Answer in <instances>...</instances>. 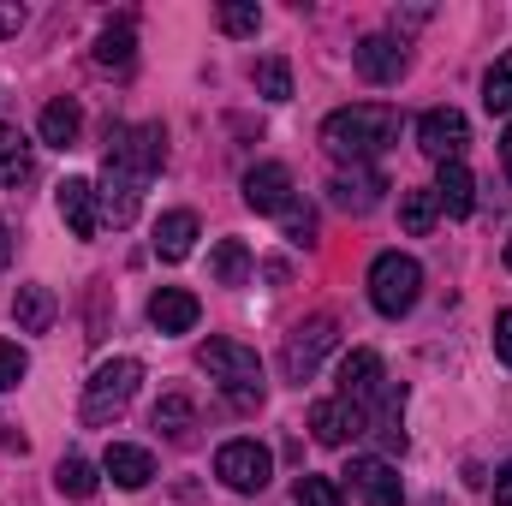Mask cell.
I'll use <instances>...</instances> for the list:
<instances>
[{"label":"cell","mask_w":512,"mask_h":506,"mask_svg":"<svg viewBox=\"0 0 512 506\" xmlns=\"http://www.w3.org/2000/svg\"><path fill=\"white\" fill-rule=\"evenodd\" d=\"M24 30V6L12 0V6H0V36H18Z\"/></svg>","instance_id":"e575fe53"},{"label":"cell","mask_w":512,"mask_h":506,"mask_svg":"<svg viewBox=\"0 0 512 506\" xmlns=\"http://www.w3.org/2000/svg\"><path fill=\"white\" fill-rule=\"evenodd\" d=\"M334 340H340V322L334 316H310V322H298L292 334H286V352H280V370H286V381H304L322 370V358L334 352Z\"/></svg>","instance_id":"5b68a950"},{"label":"cell","mask_w":512,"mask_h":506,"mask_svg":"<svg viewBox=\"0 0 512 506\" xmlns=\"http://www.w3.org/2000/svg\"><path fill=\"white\" fill-rule=\"evenodd\" d=\"M155 429H161L167 441H191V429H197V405H191L185 393H167V399L155 405Z\"/></svg>","instance_id":"d4e9b609"},{"label":"cell","mask_w":512,"mask_h":506,"mask_svg":"<svg viewBox=\"0 0 512 506\" xmlns=\"http://www.w3.org/2000/svg\"><path fill=\"white\" fill-rule=\"evenodd\" d=\"M131 60H137V24H131V18H114V24H108V30L96 36V66H102V72H120V78H126Z\"/></svg>","instance_id":"d6986e66"},{"label":"cell","mask_w":512,"mask_h":506,"mask_svg":"<svg viewBox=\"0 0 512 506\" xmlns=\"http://www.w3.org/2000/svg\"><path fill=\"white\" fill-rule=\"evenodd\" d=\"M310 435H316L322 447H346L352 435H364V411H358V405H346V399L334 393V399L310 405Z\"/></svg>","instance_id":"5bb4252c"},{"label":"cell","mask_w":512,"mask_h":506,"mask_svg":"<svg viewBox=\"0 0 512 506\" xmlns=\"http://www.w3.org/2000/svg\"><path fill=\"white\" fill-rule=\"evenodd\" d=\"M245 203H251L256 215H286V203H292V173H286L280 161H256L251 173H245Z\"/></svg>","instance_id":"7c38bea8"},{"label":"cell","mask_w":512,"mask_h":506,"mask_svg":"<svg viewBox=\"0 0 512 506\" xmlns=\"http://www.w3.org/2000/svg\"><path fill=\"white\" fill-rule=\"evenodd\" d=\"M387 179L376 167H340L334 179H328V203L334 209H346V215H370L376 203H382Z\"/></svg>","instance_id":"9c48e42d"},{"label":"cell","mask_w":512,"mask_h":506,"mask_svg":"<svg viewBox=\"0 0 512 506\" xmlns=\"http://www.w3.org/2000/svg\"><path fill=\"white\" fill-rule=\"evenodd\" d=\"M435 203H441L453 221H465V215L477 209V179H471L465 161H447V167L435 173Z\"/></svg>","instance_id":"e0dca14e"},{"label":"cell","mask_w":512,"mask_h":506,"mask_svg":"<svg viewBox=\"0 0 512 506\" xmlns=\"http://www.w3.org/2000/svg\"><path fill=\"white\" fill-rule=\"evenodd\" d=\"M102 471L120 483V489H143L149 477H155V459H149V447H131V441H114L108 453H102Z\"/></svg>","instance_id":"ac0fdd59"},{"label":"cell","mask_w":512,"mask_h":506,"mask_svg":"<svg viewBox=\"0 0 512 506\" xmlns=\"http://www.w3.org/2000/svg\"><path fill=\"white\" fill-rule=\"evenodd\" d=\"M495 506H512V459L495 471Z\"/></svg>","instance_id":"d590c367"},{"label":"cell","mask_w":512,"mask_h":506,"mask_svg":"<svg viewBox=\"0 0 512 506\" xmlns=\"http://www.w3.org/2000/svg\"><path fill=\"white\" fill-rule=\"evenodd\" d=\"M298 506H346L334 477H298Z\"/></svg>","instance_id":"4dcf8cb0"},{"label":"cell","mask_w":512,"mask_h":506,"mask_svg":"<svg viewBox=\"0 0 512 506\" xmlns=\"http://www.w3.org/2000/svg\"><path fill=\"white\" fill-rule=\"evenodd\" d=\"M322 143H328L334 161L370 167L382 149L399 143V108H387V102H352V108H340V114L322 120Z\"/></svg>","instance_id":"6da1fadb"},{"label":"cell","mask_w":512,"mask_h":506,"mask_svg":"<svg viewBox=\"0 0 512 506\" xmlns=\"http://www.w3.org/2000/svg\"><path fill=\"white\" fill-rule=\"evenodd\" d=\"M60 221L72 227V239H96L102 233V197L90 179H66L60 185Z\"/></svg>","instance_id":"4fadbf2b"},{"label":"cell","mask_w":512,"mask_h":506,"mask_svg":"<svg viewBox=\"0 0 512 506\" xmlns=\"http://www.w3.org/2000/svg\"><path fill=\"white\" fill-rule=\"evenodd\" d=\"M340 477H346V489H352L364 506H399V501H405V483H399V471H393L387 459H376V453H358V459H352Z\"/></svg>","instance_id":"ba28073f"},{"label":"cell","mask_w":512,"mask_h":506,"mask_svg":"<svg viewBox=\"0 0 512 506\" xmlns=\"http://www.w3.org/2000/svg\"><path fill=\"white\" fill-rule=\"evenodd\" d=\"M24 370H30L24 346H18V340H0V393H12V387L24 381Z\"/></svg>","instance_id":"1f68e13d"},{"label":"cell","mask_w":512,"mask_h":506,"mask_svg":"<svg viewBox=\"0 0 512 506\" xmlns=\"http://www.w3.org/2000/svg\"><path fill=\"white\" fill-rule=\"evenodd\" d=\"M256 90H262L268 102H286V96H292V66H286L280 54H268V60L256 66Z\"/></svg>","instance_id":"f1b7e54d"},{"label":"cell","mask_w":512,"mask_h":506,"mask_svg":"<svg viewBox=\"0 0 512 506\" xmlns=\"http://www.w3.org/2000/svg\"><path fill=\"white\" fill-rule=\"evenodd\" d=\"M0 268H6V227H0Z\"/></svg>","instance_id":"74e56055"},{"label":"cell","mask_w":512,"mask_h":506,"mask_svg":"<svg viewBox=\"0 0 512 506\" xmlns=\"http://www.w3.org/2000/svg\"><path fill=\"white\" fill-rule=\"evenodd\" d=\"M256 24H262L256 0H227V6H221V30H227V36H256Z\"/></svg>","instance_id":"f546056e"},{"label":"cell","mask_w":512,"mask_h":506,"mask_svg":"<svg viewBox=\"0 0 512 506\" xmlns=\"http://www.w3.org/2000/svg\"><path fill=\"white\" fill-rule=\"evenodd\" d=\"M507 268H512V239H507Z\"/></svg>","instance_id":"f35d334b"},{"label":"cell","mask_w":512,"mask_h":506,"mask_svg":"<svg viewBox=\"0 0 512 506\" xmlns=\"http://www.w3.org/2000/svg\"><path fill=\"white\" fill-rule=\"evenodd\" d=\"M465 143H471V126H465V114L459 108H429L423 120H417V149L429 155V161H465Z\"/></svg>","instance_id":"52a82bcc"},{"label":"cell","mask_w":512,"mask_h":506,"mask_svg":"<svg viewBox=\"0 0 512 506\" xmlns=\"http://www.w3.org/2000/svg\"><path fill=\"white\" fill-rule=\"evenodd\" d=\"M399 221H405V233H411V239H423V233H435V221H441V203H435V185H429V191H405V197H399Z\"/></svg>","instance_id":"cb8c5ba5"},{"label":"cell","mask_w":512,"mask_h":506,"mask_svg":"<svg viewBox=\"0 0 512 506\" xmlns=\"http://www.w3.org/2000/svg\"><path fill=\"white\" fill-rule=\"evenodd\" d=\"M137 381H143V364L137 358H108L90 376V387H84V423L90 429H108L131 399H137Z\"/></svg>","instance_id":"3957f363"},{"label":"cell","mask_w":512,"mask_h":506,"mask_svg":"<svg viewBox=\"0 0 512 506\" xmlns=\"http://www.w3.org/2000/svg\"><path fill=\"white\" fill-rule=\"evenodd\" d=\"M78 131H84L78 102H48V108H42V143H48V149H72Z\"/></svg>","instance_id":"7402d4cb"},{"label":"cell","mask_w":512,"mask_h":506,"mask_svg":"<svg viewBox=\"0 0 512 506\" xmlns=\"http://www.w3.org/2000/svg\"><path fill=\"white\" fill-rule=\"evenodd\" d=\"M483 108L489 114H512V48L489 66V78H483Z\"/></svg>","instance_id":"83f0119b"},{"label":"cell","mask_w":512,"mask_h":506,"mask_svg":"<svg viewBox=\"0 0 512 506\" xmlns=\"http://www.w3.org/2000/svg\"><path fill=\"white\" fill-rule=\"evenodd\" d=\"M96 483H102V477H96V465H90V459H60V471H54V489H60V495H72V501H90V495H96Z\"/></svg>","instance_id":"4316f807"},{"label":"cell","mask_w":512,"mask_h":506,"mask_svg":"<svg viewBox=\"0 0 512 506\" xmlns=\"http://www.w3.org/2000/svg\"><path fill=\"white\" fill-rule=\"evenodd\" d=\"M501 161H507V179H512V126H507V137H501Z\"/></svg>","instance_id":"8d00e7d4"},{"label":"cell","mask_w":512,"mask_h":506,"mask_svg":"<svg viewBox=\"0 0 512 506\" xmlns=\"http://www.w3.org/2000/svg\"><path fill=\"white\" fill-rule=\"evenodd\" d=\"M209 274H215L221 286H245V274H251V251H245L239 239H221V245L209 251Z\"/></svg>","instance_id":"484cf974"},{"label":"cell","mask_w":512,"mask_h":506,"mask_svg":"<svg viewBox=\"0 0 512 506\" xmlns=\"http://www.w3.org/2000/svg\"><path fill=\"white\" fill-rule=\"evenodd\" d=\"M54 316H60V304H54L48 286H18V298H12V322H18V334H48Z\"/></svg>","instance_id":"ffe728a7"},{"label":"cell","mask_w":512,"mask_h":506,"mask_svg":"<svg viewBox=\"0 0 512 506\" xmlns=\"http://www.w3.org/2000/svg\"><path fill=\"white\" fill-rule=\"evenodd\" d=\"M417 298H423V268H417L411 256L382 251L370 262V304H376L382 316H405Z\"/></svg>","instance_id":"277c9868"},{"label":"cell","mask_w":512,"mask_h":506,"mask_svg":"<svg viewBox=\"0 0 512 506\" xmlns=\"http://www.w3.org/2000/svg\"><path fill=\"white\" fill-rule=\"evenodd\" d=\"M96 197H102V221L131 227V221H137V203H143V179L126 173V167H114V161H102V185H96Z\"/></svg>","instance_id":"8fae6325"},{"label":"cell","mask_w":512,"mask_h":506,"mask_svg":"<svg viewBox=\"0 0 512 506\" xmlns=\"http://www.w3.org/2000/svg\"><path fill=\"white\" fill-rule=\"evenodd\" d=\"M197 364L209 370V381H215L239 411H256V405H262V364H256L251 346H239V340H203V346H197Z\"/></svg>","instance_id":"7a4b0ae2"},{"label":"cell","mask_w":512,"mask_h":506,"mask_svg":"<svg viewBox=\"0 0 512 506\" xmlns=\"http://www.w3.org/2000/svg\"><path fill=\"white\" fill-rule=\"evenodd\" d=\"M30 167H36V155H30V143H24V131L0 126V185H24Z\"/></svg>","instance_id":"603a6c76"},{"label":"cell","mask_w":512,"mask_h":506,"mask_svg":"<svg viewBox=\"0 0 512 506\" xmlns=\"http://www.w3.org/2000/svg\"><path fill=\"white\" fill-rule=\"evenodd\" d=\"M286 239H292V245H310V239H316V215H310L304 203H286Z\"/></svg>","instance_id":"d6a6232c"},{"label":"cell","mask_w":512,"mask_h":506,"mask_svg":"<svg viewBox=\"0 0 512 506\" xmlns=\"http://www.w3.org/2000/svg\"><path fill=\"white\" fill-rule=\"evenodd\" d=\"M382 387L387 381H382V358H376V352H352V358L340 364V399H346V405L370 411Z\"/></svg>","instance_id":"2e32d148"},{"label":"cell","mask_w":512,"mask_h":506,"mask_svg":"<svg viewBox=\"0 0 512 506\" xmlns=\"http://www.w3.org/2000/svg\"><path fill=\"white\" fill-rule=\"evenodd\" d=\"M352 60H358V72H364V84H399V78L411 72V54H405L399 36H364Z\"/></svg>","instance_id":"30bf717a"},{"label":"cell","mask_w":512,"mask_h":506,"mask_svg":"<svg viewBox=\"0 0 512 506\" xmlns=\"http://www.w3.org/2000/svg\"><path fill=\"white\" fill-rule=\"evenodd\" d=\"M215 477L233 489V495H262L268 489V477H274V453L251 441V435H239V441H227L221 453H215Z\"/></svg>","instance_id":"8992f818"},{"label":"cell","mask_w":512,"mask_h":506,"mask_svg":"<svg viewBox=\"0 0 512 506\" xmlns=\"http://www.w3.org/2000/svg\"><path fill=\"white\" fill-rule=\"evenodd\" d=\"M197 316H203V304H197V292H185V286H161V292L149 298V322H155V334H191Z\"/></svg>","instance_id":"9a60e30c"},{"label":"cell","mask_w":512,"mask_h":506,"mask_svg":"<svg viewBox=\"0 0 512 506\" xmlns=\"http://www.w3.org/2000/svg\"><path fill=\"white\" fill-rule=\"evenodd\" d=\"M191 245H197V215H191V209L161 215V227H155V256H161V262H185Z\"/></svg>","instance_id":"44dd1931"},{"label":"cell","mask_w":512,"mask_h":506,"mask_svg":"<svg viewBox=\"0 0 512 506\" xmlns=\"http://www.w3.org/2000/svg\"><path fill=\"white\" fill-rule=\"evenodd\" d=\"M495 352H501V364H512V310L495 316Z\"/></svg>","instance_id":"836d02e7"}]
</instances>
